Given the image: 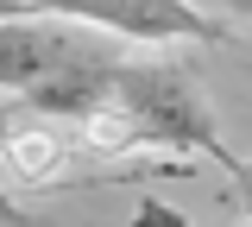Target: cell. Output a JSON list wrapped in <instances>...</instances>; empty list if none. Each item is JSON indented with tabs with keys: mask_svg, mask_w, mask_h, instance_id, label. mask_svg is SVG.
<instances>
[{
	"mask_svg": "<svg viewBox=\"0 0 252 227\" xmlns=\"http://www.w3.org/2000/svg\"><path fill=\"white\" fill-rule=\"evenodd\" d=\"M107 101L132 120L139 145H152V152H183V158L195 152V158H215V164L233 158L215 127V107L202 95V82L177 57H120Z\"/></svg>",
	"mask_w": 252,
	"mask_h": 227,
	"instance_id": "6da1fadb",
	"label": "cell"
},
{
	"mask_svg": "<svg viewBox=\"0 0 252 227\" xmlns=\"http://www.w3.org/2000/svg\"><path fill=\"white\" fill-rule=\"evenodd\" d=\"M38 13H57L126 44H220L227 26L208 19L195 0H32Z\"/></svg>",
	"mask_w": 252,
	"mask_h": 227,
	"instance_id": "7a4b0ae2",
	"label": "cell"
},
{
	"mask_svg": "<svg viewBox=\"0 0 252 227\" xmlns=\"http://www.w3.org/2000/svg\"><path fill=\"white\" fill-rule=\"evenodd\" d=\"M82 32L89 26L57 19V13H13V19H0V95H26L38 76H51L82 44Z\"/></svg>",
	"mask_w": 252,
	"mask_h": 227,
	"instance_id": "3957f363",
	"label": "cell"
},
{
	"mask_svg": "<svg viewBox=\"0 0 252 227\" xmlns=\"http://www.w3.org/2000/svg\"><path fill=\"white\" fill-rule=\"evenodd\" d=\"M0 164H6V177L13 183H26V190H44V183H57L63 170H69V139H63L44 114H26L13 139L0 145Z\"/></svg>",
	"mask_w": 252,
	"mask_h": 227,
	"instance_id": "277c9868",
	"label": "cell"
},
{
	"mask_svg": "<svg viewBox=\"0 0 252 227\" xmlns=\"http://www.w3.org/2000/svg\"><path fill=\"white\" fill-rule=\"evenodd\" d=\"M227 177H233V202H240V215L252 221V158L233 152V158H227Z\"/></svg>",
	"mask_w": 252,
	"mask_h": 227,
	"instance_id": "5b68a950",
	"label": "cell"
},
{
	"mask_svg": "<svg viewBox=\"0 0 252 227\" xmlns=\"http://www.w3.org/2000/svg\"><path fill=\"white\" fill-rule=\"evenodd\" d=\"M0 227H44V215H32L26 202H13V195L0 190Z\"/></svg>",
	"mask_w": 252,
	"mask_h": 227,
	"instance_id": "8992f818",
	"label": "cell"
},
{
	"mask_svg": "<svg viewBox=\"0 0 252 227\" xmlns=\"http://www.w3.org/2000/svg\"><path fill=\"white\" fill-rule=\"evenodd\" d=\"M26 114H32V107H26V101H19V95H13V101H0V145L13 139V127H19Z\"/></svg>",
	"mask_w": 252,
	"mask_h": 227,
	"instance_id": "52a82bcc",
	"label": "cell"
},
{
	"mask_svg": "<svg viewBox=\"0 0 252 227\" xmlns=\"http://www.w3.org/2000/svg\"><path fill=\"white\" fill-rule=\"evenodd\" d=\"M139 227H183V215H170V208L145 202V208H139Z\"/></svg>",
	"mask_w": 252,
	"mask_h": 227,
	"instance_id": "ba28073f",
	"label": "cell"
},
{
	"mask_svg": "<svg viewBox=\"0 0 252 227\" xmlns=\"http://www.w3.org/2000/svg\"><path fill=\"white\" fill-rule=\"evenodd\" d=\"M13 13H38L32 0H0V19H13Z\"/></svg>",
	"mask_w": 252,
	"mask_h": 227,
	"instance_id": "9c48e42d",
	"label": "cell"
},
{
	"mask_svg": "<svg viewBox=\"0 0 252 227\" xmlns=\"http://www.w3.org/2000/svg\"><path fill=\"white\" fill-rule=\"evenodd\" d=\"M220 6H227V13H240V19L252 26V0H220Z\"/></svg>",
	"mask_w": 252,
	"mask_h": 227,
	"instance_id": "30bf717a",
	"label": "cell"
}]
</instances>
